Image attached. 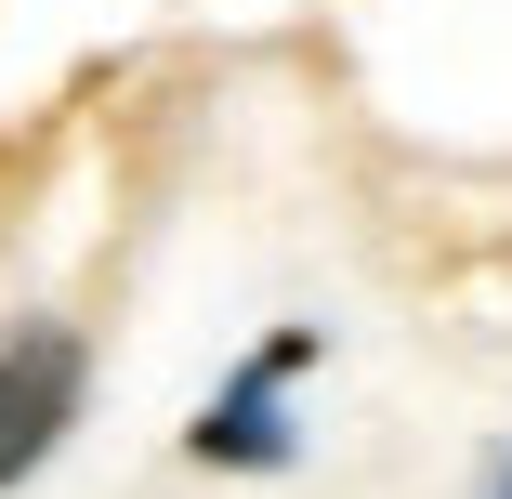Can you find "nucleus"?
<instances>
[{
	"mask_svg": "<svg viewBox=\"0 0 512 499\" xmlns=\"http://www.w3.org/2000/svg\"><path fill=\"white\" fill-rule=\"evenodd\" d=\"M79 381H92L79 329H0V486H27V473L66 447Z\"/></svg>",
	"mask_w": 512,
	"mask_h": 499,
	"instance_id": "1",
	"label": "nucleus"
},
{
	"mask_svg": "<svg viewBox=\"0 0 512 499\" xmlns=\"http://www.w3.org/2000/svg\"><path fill=\"white\" fill-rule=\"evenodd\" d=\"M302 355H316V329H276V342L211 394V408H197L184 447H197V460H237V473H276V460H289V408H276V394L302 381Z\"/></svg>",
	"mask_w": 512,
	"mask_h": 499,
	"instance_id": "2",
	"label": "nucleus"
}]
</instances>
